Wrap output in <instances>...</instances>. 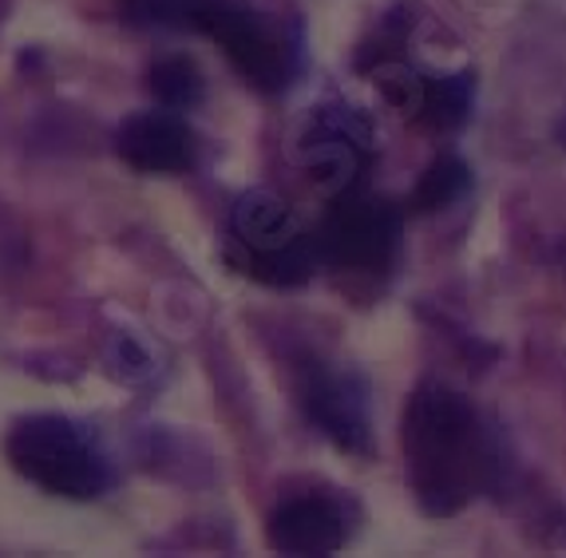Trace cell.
<instances>
[{"instance_id":"7c38bea8","label":"cell","mask_w":566,"mask_h":558,"mask_svg":"<svg viewBox=\"0 0 566 558\" xmlns=\"http://www.w3.org/2000/svg\"><path fill=\"white\" fill-rule=\"evenodd\" d=\"M463 187H468V171H463L455 159H440L432 171L424 175L420 190H416V202L424 210H440V207H448Z\"/></svg>"},{"instance_id":"5b68a950","label":"cell","mask_w":566,"mask_h":558,"mask_svg":"<svg viewBox=\"0 0 566 558\" xmlns=\"http://www.w3.org/2000/svg\"><path fill=\"white\" fill-rule=\"evenodd\" d=\"M234 238L242 242L245 257L258 270V277L277 285L305 282L317 270L313 238L297 230L285 202L270 190H245L234 202Z\"/></svg>"},{"instance_id":"8fae6325","label":"cell","mask_w":566,"mask_h":558,"mask_svg":"<svg viewBox=\"0 0 566 558\" xmlns=\"http://www.w3.org/2000/svg\"><path fill=\"white\" fill-rule=\"evenodd\" d=\"M151 87L155 95L163 99V107L170 112H182V107L199 104L202 99V76L199 67L190 64L182 56H170V60H159L151 72Z\"/></svg>"},{"instance_id":"ba28073f","label":"cell","mask_w":566,"mask_h":558,"mask_svg":"<svg viewBox=\"0 0 566 558\" xmlns=\"http://www.w3.org/2000/svg\"><path fill=\"white\" fill-rule=\"evenodd\" d=\"M353 515L329 492L290 495L270 515V543L282 555H333L349 543Z\"/></svg>"},{"instance_id":"52a82bcc","label":"cell","mask_w":566,"mask_h":558,"mask_svg":"<svg viewBox=\"0 0 566 558\" xmlns=\"http://www.w3.org/2000/svg\"><path fill=\"white\" fill-rule=\"evenodd\" d=\"M302 400H305V412L313 417V424L322 428L329 440H337L349 452H368L373 428H368L365 380L357 372L317 365V369L305 372Z\"/></svg>"},{"instance_id":"7a4b0ae2","label":"cell","mask_w":566,"mask_h":558,"mask_svg":"<svg viewBox=\"0 0 566 558\" xmlns=\"http://www.w3.org/2000/svg\"><path fill=\"white\" fill-rule=\"evenodd\" d=\"M9 460L48 495L99 499L115 487V464L92 428L67 417H24L9 432Z\"/></svg>"},{"instance_id":"3957f363","label":"cell","mask_w":566,"mask_h":558,"mask_svg":"<svg viewBox=\"0 0 566 558\" xmlns=\"http://www.w3.org/2000/svg\"><path fill=\"white\" fill-rule=\"evenodd\" d=\"M179 29H199L262 92H282L302 72V32L245 0H190Z\"/></svg>"},{"instance_id":"8992f818","label":"cell","mask_w":566,"mask_h":558,"mask_svg":"<svg viewBox=\"0 0 566 558\" xmlns=\"http://www.w3.org/2000/svg\"><path fill=\"white\" fill-rule=\"evenodd\" d=\"M377 135L357 107L325 104L310 115V124L297 135V159L322 182L329 194H345L360 182L368 159H373Z\"/></svg>"},{"instance_id":"9c48e42d","label":"cell","mask_w":566,"mask_h":558,"mask_svg":"<svg viewBox=\"0 0 566 558\" xmlns=\"http://www.w3.org/2000/svg\"><path fill=\"white\" fill-rule=\"evenodd\" d=\"M115 147L132 167L147 175H175L195 162V135L182 124V115L170 107L132 115L115 135Z\"/></svg>"},{"instance_id":"277c9868","label":"cell","mask_w":566,"mask_h":558,"mask_svg":"<svg viewBox=\"0 0 566 558\" xmlns=\"http://www.w3.org/2000/svg\"><path fill=\"white\" fill-rule=\"evenodd\" d=\"M400 242V214L392 202L360 194L357 187L337 194L325 222L313 234L317 265L337 270H380L392 262Z\"/></svg>"},{"instance_id":"6da1fadb","label":"cell","mask_w":566,"mask_h":558,"mask_svg":"<svg viewBox=\"0 0 566 558\" xmlns=\"http://www.w3.org/2000/svg\"><path fill=\"white\" fill-rule=\"evenodd\" d=\"M405 452L416 499L428 515H452L495 480V448L475 404L444 385L416 388L405 417Z\"/></svg>"},{"instance_id":"30bf717a","label":"cell","mask_w":566,"mask_h":558,"mask_svg":"<svg viewBox=\"0 0 566 558\" xmlns=\"http://www.w3.org/2000/svg\"><path fill=\"white\" fill-rule=\"evenodd\" d=\"M475 80L463 76H432L420 72V92H416V112L412 119H424L432 127H460L472 112Z\"/></svg>"}]
</instances>
